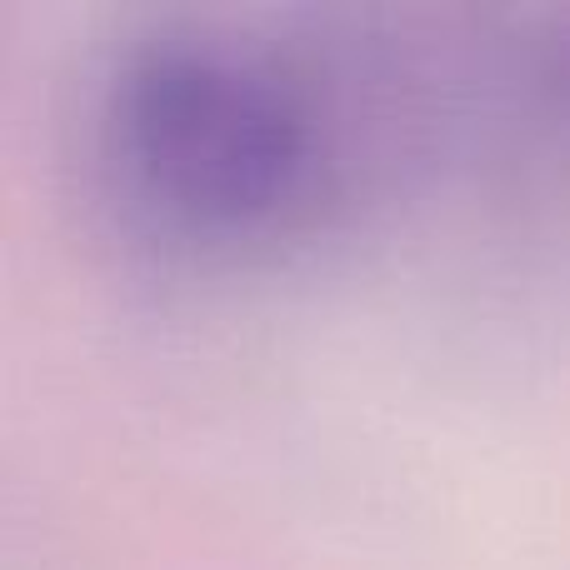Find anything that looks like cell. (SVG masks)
<instances>
[{"instance_id": "1", "label": "cell", "mask_w": 570, "mask_h": 570, "mask_svg": "<svg viewBox=\"0 0 570 570\" xmlns=\"http://www.w3.org/2000/svg\"><path fill=\"white\" fill-rule=\"evenodd\" d=\"M86 140L120 226L180 261L285 256L381 206L345 20H146L100 60Z\"/></svg>"}, {"instance_id": "2", "label": "cell", "mask_w": 570, "mask_h": 570, "mask_svg": "<svg viewBox=\"0 0 570 570\" xmlns=\"http://www.w3.org/2000/svg\"><path fill=\"white\" fill-rule=\"evenodd\" d=\"M531 156L535 190L570 200V16H535L531 30Z\"/></svg>"}]
</instances>
